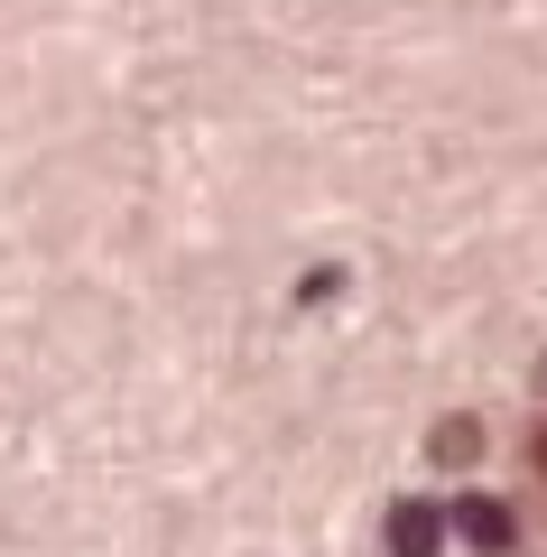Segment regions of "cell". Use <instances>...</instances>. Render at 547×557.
I'll return each mask as SVG.
<instances>
[{"instance_id": "5", "label": "cell", "mask_w": 547, "mask_h": 557, "mask_svg": "<svg viewBox=\"0 0 547 557\" xmlns=\"http://www.w3.org/2000/svg\"><path fill=\"white\" fill-rule=\"evenodd\" d=\"M538 391H547V362H538Z\"/></svg>"}, {"instance_id": "1", "label": "cell", "mask_w": 547, "mask_h": 557, "mask_svg": "<svg viewBox=\"0 0 547 557\" xmlns=\"http://www.w3.org/2000/svg\"><path fill=\"white\" fill-rule=\"evenodd\" d=\"M446 539H464V548H483V557H510V548H520V520H510V502L464 493V502L446 511Z\"/></svg>"}, {"instance_id": "3", "label": "cell", "mask_w": 547, "mask_h": 557, "mask_svg": "<svg viewBox=\"0 0 547 557\" xmlns=\"http://www.w3.org/2000/svg\"><path fill=\"white\" fill-rule=\"evenodd\" d=\"M427 456H436V465H473V456H483V428H473V418H436Z\"/></svg>"}, {"instance_id": "2", "label": "cell", "mask_w": 547, "mask_h": 557, "mask_svg": "<svg viewBox=\"0 0 547 557\" xmlns=\"http://www.w3.org/2000/svg\"><path fill=\"white\" fill-rule=\"evenodd\" d=\"M446 548V502H399L390 511V557H436Z\"/></svg>"}, {"instance_id": "4", "label": "cell", "mask_w": 547, "mask_h": 557, "mask_svg": "<svg viewBox=\"0 0 547 557\" xmlns=\"http://www.w3.org/2000/svg\"><path fill=\"white\" fill-rule=\"evenodd\" d=\"M529 456H538V474H547V428H538V437H529Z\"/></svg>"}]
</instances>
